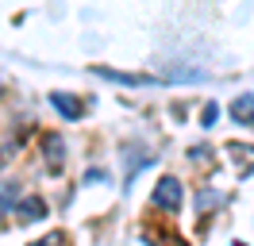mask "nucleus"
<instances>
[{"label": "nucleus", "mask_w": 254, "mask_h": 246, "mask_svg": "<svg viewBox=\"0 0 254 246\" xmlns=\"http://www.w3.org/2000/svg\"><path fill=\"white\" fill-rule=\"evenodd\" d=\"M16 204H19V184L16 181H4V184H0V215L16 212Z\"/></svg>", "instance_id": "obj_6"}, {"label": "nucleus", "mask_w": 254, "mask_h": 246, "mask_svg": "<svg viewBox=\"0 0 254 246\" xmlns=\"http://www.w3.org/2000/svg\"><path fill=\"white\" fill-rule=\"evenodd\" d=\"M43 215H47V204H43L39 196H27V200L16 204V219L19 223H31V219H43Z\"/></svg>", "instance_id": "obj_4"}, {"label": "nucleus", "mask_w": 254, "mask_h": 246, "mask_svg": "<svg viewBox=\"0 0 254 246\" xmlns=\"http://www.w3.org/2000/svg\"><path fill=\"white\" fill-rule=\"evenodd\" d=\"M43 154H47L50 173H58L62 162H65V142H62V135H47V138H43Z\"/></svg>", "instance_id": "obj_3"}, {"label": "nucleus", "mask_w": 254, "mask_h": 246, "mask_svg": "<svg viewBox=\"0 0 254 246\" xmlns=\"http://www.w3.org/2000/svg\"><path fill=\"white\" fill-rule=\"evenodd\" d=\"M93 73L108 77V81H120V85H150V77H135V73H116V69H100V65H93Z\"/></svg>", "instance_id": "obj_7"}, {"label": "nucleus", "mask_w": 254, "mask_h": 246, "mask_svg": "<svg viewBox=\"0 0 254 246\" xmlns=\"http://www.w3.org/2000/svg\"><path fill=\"white\" fill-rule=\"evenodd\" d=\"M181 196H185V192H181V181H177V177H162L158 184H154V204H158V208H166V212H177V208H181Z\"/></svg>", "instance_id": "obj_1"}, {"label": "nucleus", "mask_w": 254, "mask_h": 246, "mask_svg": "<svg viewBox=\"0 0 254 246\" xmlns=\"http://www.w3.org/2000/svg\"><path fill=\"white\" fill-rule=\"evenodd\" d=\"M50 104L58 108L65 120H81V116H85V104H81L73 92H50Z\"/></svg>", "instance_id": "obj_2"}, {"label": "nucleus", "mask_w": 254, "mask_h": 246, "mask_svg": "<svg viewBox=\"0 0 254 246\" xmlns=\"http://www.w3.org/2000/svg\"><path fill=\"white\" fill-rule=\"evenodd\" d=\"M231 116H235L243 127H254V92H247V96H235V104H231Z\"/></svg>", "instance_id": "obj_5"}, {"label": "nucleus", "mask_w": 254, "mask_h": 246, "mask_svg": "<svg viewBox=\"0 0 254 246\" xmlns=\"http://www.w3.org/2000/svg\"><path fill=\"white\" fill-rule=\"evenodd\" d=\"M104 181H108L104 169H89V173H85V184H104Z\"/></svg>", "instance_id": "obj_9"}, {"label": "nucleus", "mask_w": 254, "mask_h": 246, "mask_svg": "<svg viewBox=\"0 0 254 246\" xmlns=\"http://www.w3.org/2000/svg\"><path fill=\"white\" fill-rule=\"evenodd\" d=\"M216 116H220V108H216V104H208L204 112H200V123H204V127H212V123H216Z\"/></svg>", "instance_id": "obj_10"}, {"label": "nucleus", "mask_w": 254, "mask_h": 246, "mask_svg": "<svg viewBox=\"0 0 254 246\" xmlns=\"http://www.w3.org/2000/svg\"><path fill=\"white\" fill-rule=\"evenodd\" d=\"M31 246H65V235L62 231H50L47 239H39V243H31Z\"/></svg>", "instance_id": "obj_8"}, {"label": "nucleus", "mask_w": 254, "mask_h": 246, "mask_svg": "<svg viewBox=\"0 0 254 246\" xmlns=\"http://www.w3.org/2000/svg\"><path fill=\"white\" fill-rule=\"evenodd\" d=\"M0 89H4V85H0Z\"/></svg>", "instance_id": "obj_11"}]
</instances>
